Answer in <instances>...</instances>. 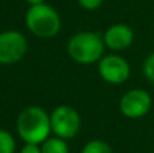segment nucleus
<instances>
[{
    "label": "nucleus",
    "instance_id": "1",
    "mask_svg": "<svg viewBox=\"0 0 154 153\" xmlns=\"http://www.w3.org/2000/svg\"><path fill=\"white\" fill-rule=\"evenodd\" d=\"M18 134L26 144H41L50 137V115L38 106H30L22 110L16 119Z\"/></svg>",
    "mask_w": 154,
    "mask_h": 153
},
{
    "label": "nucleus",
    "instance_id": "2",
    "mask_svg": "<svg viewBox=\"0 0 154 153\" xmlns=\"http://www.w3.org/2000/svg\"><path fill=\"white\" fill-rule=\"evenodd\" d=\"M104 48L103 37L92 31H80L68 42V54L79 64L89 65L100 61L104 56Z\"/></svg>",
    "mask_w": 154,
    "mask_h": 153
},
{
    "label": "nucleus",
    "instance_id": "3",
    "mask_svg": "<svg viewBox=\"0 0 154 153\" xmlns=\"http://www.w3.org/2000/svg\"><path fill=\"white\" fill-rule=\"evenodd\" d=\"M26 26L35 37L51 38L58 34L61 29V19L57 11L49 4L30 5L26 12Z\"/></svg>",
    "mask_w": 154,
    "mask_h": 153
},
{
    "label": "nucleus",
    "instance_id": "4",
    "mask_svg": "<svg viewBox=\"0 0 154 153\" xmlns=\"http://www.w3.org/2000/svg\"><path fill=\"white\" fill-rule=\"evenodd\" d=\"M51 132L54 136L69 140L77 136L81 126L79 113L70 106H58L50 114Z\"/></svg>",
    "mask_w": 154,
    "mask_h": 153
},
{
    "label": "nucleus",
    "instance_id": "5",
    "mask_svg": "<svg viewBox=\"0 0 154 153\" xmlns=\"http://www.w3.org/2000/svg\"><path fill=\"white\" fill-rule=\"evenodd\" d=\"M153 99L147 91L134 88L127 91L119 100V110L126 118L139 119L152 110Z\"/></svg>",
    "mask_w": 154,
    "mask_h": 153
},
{
    "label": "nucleus",
    "instance_id": "6",
    "mask_svg": "<svg viewBox=\"0 0 154 153\" xmlns=\"http://www.w3.org/2000/svg\"><path fill=\"white\" fill-rule=\"evenodd\" d=\"M26 52L27 41L22 33L16 30L0 33V64H15L23 58Z\"/></svg>",
    "mask_w": 154,
    "mask_h": 153
},
{
    "label": "nucleus",
    "instance_id": "7",
    "mask_svg": "<svg viewBox=\"0 0 154 153\" xmlns=\"http://www.w3.org/2000/svg\"><path fill=\"white\" fill-rule=\"evenodd\" d=\"M99 75L109 84H123L128 80L131 73L130 64L122 56L108 54L103 56L99 61Z\"/></svg>",
    "mask_w": 154,
    "mask_h": 153
},
{
    "label": "nucleus",
    "instance_id": "8",
    "mask_svg": "<svg viewBox=\"0 0 154 153\" xmlns=\"http://www.w3.org/2000/svg\"><path fill=\"white\" fill-rule=\"evenodd\" d=\"M106 48L115 52H120L130 48L134 42V31L125 23H115L106 30L103 35Z\"/></svg>",
    "mask_w": 154,
    "mask_h": 153
},
{
    "label": "nucleus",
    "instance_id": "9",
    "mask_svg": "<svg viewBox=\"0 0 154 153\" xmlns=\"http://www.w3.org/2000/svg\"><path fill=\"white\" fill-rule=\"evenodd\" d=\"M41 151L42 153H69V148L64 138L54 136L41 144Z\"/></svg>",
    "mask_w": 154,
    "mask_h": 153
},
{
    "label": "nucleus",
    "instance_id": "10",
    "mask_svg": "<svg viewBox=\"0 0 154 153\" xmlns=\"http://www.w3.org/2000/svg\"><path fill=\"white\" fill-rule=\"evenodd\" d=\"M16 144L12 134L7 130L0 129V153H15Z\"/></svg>",
    "mask_w": 154,
    "mask_h": 153
},
{
    "label": "nucleus",
    "instance_id": "11",
    "mask_svg": "<svg viewBox=\"0 0 154 153\" xmlns=\"http://www.w3.org/2000/svg\"><path fill=\"white\" fill-rule=\"evenodd\" d=\"M81 153H112V149L106 141L92 140L82 148Z\"/></svg>",
    "mask_w": 154,
    "mask_h": 153
},
{
    "label": "nucleus",
    "instance_id": "12",
    "mask_svg": "<svg viewBox=\"0 0 154 153\" xmlns=\"http://www.w3.org/2000/svg\"><path fill=\"white\" fill-rule=\"evenodd\" d=\"M143 75L149 81L154 84V52L147 56L143 62Z\"/></svg>",
    "mask_w": 154,
    "mask_h": 153
},
{
    "label": "nucleus",
    "instance_id": "13",
    "mask_svg": "<svg viewBox=\"0 0 154 153\" xmlns=\"http://www.w3.org/2000/svg\"><path fill=\"white\" fill-rule=\"evenodd\" d=\"M79 2V4L81 5L82 8H85V10H96V8H99L101 4H103L104 0H77Z\"/></svg>",
    "mask_w": 154,
    "mask_h": 153
},
{
    "label": "nucleus",
    "instance_id": "14",
    "mask_svg": "<svg viewBox=\"0 0 154 153\" xmlns=\"http://www.w3.org/2000/svg\"><path fill=\"white\" fill-rule=\"evenodd\" d=\"M20 153H42V151L38 144H26L20 149Z\"/></svg>",
    "mask_w": 154,
    "mask_h": 153
},
{
    "label": "nucleus",
    "instance_id": "15",
    "mask_svg": "<svg viewBox=\"0 0 154 153\" xmlns=\"http://www.w3.org/2000/svg\"><path fill=\"white\" fill-rule=\"evenodd\" d=\"M30 5H35V4H41V3H45V0H26Z\"/></svg>",
    "mask_w": 154,
    "mask_h": 153
},
{
    "label": "nucleus",
    "instance_id": "16",
    "mask_svg": "<svg viewBox=\"0 0 154 153\" xmlns=\"http://www.w3.org/2000/svg\"><path fill=\"white\" fill-rule=\"evenodd\" d=\"M153 153H154V152H153Z\"/></svg>",
    "mask_w": 154,
    "mask_h": 153
}]
</instances>
